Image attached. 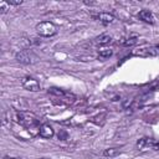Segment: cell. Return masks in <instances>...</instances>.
<instances>
[{"mask_svg": "<svg viewBox=\"0 0 159 159\" xmlns=\"http://www.w3.org/2000/svg\"><path fill=\"white\" fill-rule=\"evenodd\" d=\"M96 41H97L98 43H101V45H107V43H109V42L112 41V37H111L109 35H107V34H103V35H99V36L96 39Z\"/></svg>", "mask_w": 159, "mask_h": 159, "instance_id": "8fae6325", "label": "cell"}, {"mask_svg": "<svg viewBox=\"0 0 159 159\" xmlns=\"http://www.w3.org/2000/svg\"><path fill=\"white\" fill-rule=\"evenodd\" d=\"M16 117H17V122L24 125L25 128L29 129V132L31 130V134H36V132H40V123H39V119L32 114V113H29V112H17L16 113Z\"/></svg>", "mask_w": 159, "mask_h": 159, "instance_id": "6da1fadb", "label": "cell"}, {"mask_svg": "<svg viewBox=\"0 0 159 159\" xmlns=\"http://www.w3.org/2000/svg\"><path fill=\"white\" fill-rule=\"evenodd\" d=\"M153 144H154V140L153 139H149V138H142L138 140L137 143V147L138 149L140 150H145V149H153Z\"/></svg>", "mask_w": 159, "mask_h": 159, "instance_id": "ba28073f", "label": "cell"}, {"mask_svg": "<svg viewBox=\"0 0 159 159\" xmlns=\"http://www.w3.org/2000/svg\"><path fill=\"white\" fill-rule=\"evenodd\" d=\"M16 60L22 65H31L36 61V56L30 50H21L16 53Z\"/></svg>", "mask_w": 159, "mask_h": 159, "instance_id": "277c9868", "label": "cell"}, {"mask_svg": "<svg viewBox=\"0 0 159 159\" xmlns=\"http://www.w3.org/2000/svg\"><path fill=\"white\" fill-rule=\"evenodd\" d=\"M2 159H21V158H15V157H10V155H5Z\"/></svg>", "mask_w": 159, "mask_h": 159, "instance_id": "d6986e66", "label": "cell"}, {"mask_svg": "<svg viewBox=\"0 0 159 159\" xmlns=\"http://www.w3.org/2000/svg\"><path fill=\"white\" fill-rule=\"evenodd\" d=\"M138 42V36H132V37H128L124 42H123V45L124 46H133V45H135Z\"/></svg>", "mask_w": 159, "mask_h": 159, "instance_id": "5bb4252c", "label": "cell"}, {"mask_svg": "<svg viewBox=\"0 0 159 159\" xmlns=\"http://www.w3.org/2000/svg\"><path fill=\"white\" fill-rule=\"evenodd\" d=\"M21 84L25 89L27 91H31V92H37L40 91V83L37 82V80L30 77V76H26L21 80Z\"/></svg>", "mask_w": 159, "mask_h": 159, "instance_id": "5b68a950", "label": "cell"}, {"mask_svg": "<svg viewBox=\"0 0 159 159\" xmlns=\"http://www.w3.org/2000/svg\"><path fill=\"white\" fill-rule=\"evenodd\" d=\"M48 92L52 93V94H56V96H61V97H72V98H75L73 94H71V93H68V92H65L63 89L56 88V87H51V88L48 89Z\"/></svg>", "mask_w": 159, "mask_h": 159, "instance_id": "30bf717a", "label": "cell"}, {"mask_svg": "<svg viewBox=\"0 0 159 159\" xmlns=\"http://www.w3.org/2000/svg\"><path fill=\"white\" fill-rule=\"evenodd\" d=\"M138 17H139L142 21H144V22H147V24H150V25H153V24L155 22L154 15H153V12L149 11V10H140L139 14H138Z\"/></svg>", "mask_w": 159, "mask_h": 159, "instance_id": "52a82bcc", "label": "cell"}, {"mask_svg": "<svg viewBox=\"0 0 159 159\" xmlns=\"http://www.w3.org/2000/svg\"><path fill=\"white\" fill-rule=\"evenodd\" d=\"M153 149H154V150H159V142H154V144H153Z\"/></svg>", "mask_w": 159, "mask_h": 159, "instance_id": "ac0fdd59", "label": "cell"}, {"mask_svg": "<svg viewBox=\"0 0 159 159\" xmlns=\"http://www.w3.org/2000/svg\"><path fill=\"white\" fill-rule=\"evenodd\" d=\"M36 32L42 37H51L57 34V26L50 21H42L36 25Z\"/></svg>", "mask_w": 159, "mask_h": 159, "instance_id": "7a4b0ae2", "label": "cell"}, {"mask_svg": "<svg viewBox=\"0 0 159 159\" xmlns=\"http://www.w3.org/2000/svg\"><path fill=\"white\" fill-rule=\"evenodd\" d=\"M118 154H119L118 148H108V149H104V152H103V155L107 157V158H113Z\"/></svg>", "mask_w": 159, "mask_h": 159, "instance_id": "7c38bea8", "label": "cell"}, {"mask_svg": "<svg viewBox=\"0 0 159 159\" xmlns=\"http://www.w3.org/2000/svg\"><path fill=\"white\" fill-rule=\"evenodd\" d=\"M7 4L9 5H21L22 4V0H9Z\"/></svg>", "mask_w": 159, "mask_h": 159, "instance_id": "e0dca14e", "label": "cell"}, {"mask_svg": "<svg viewBox=\"0 0 159 159\" xmlns=\"http://www.w3.org/2000/svg\"><path fill=\"white\" fill-rule=\"evenodd\" d=\"M133 56L137 57H157L159 56V45L155 46H144V47H139L132 51Z\"/></svg>", "mask_w": 159, "mask_h": 159, "instance_id": "3957f363", "label": "cell"}, {"mask_svg": "<svg viewBox=\"0 0 159 159\" xmlns=\"http://www.w3.org/2000/svg\"><path fill=\"white\" fill-rule=\"evenodd\" d=\"M57 137H58V139H61V140H66L67 138H68V134H67V132L66 130H60L58 132V134H57Z\"/></svg>", "mask_w": 159, "mask_h": 159, "instance_id": "2e32d148", "label": "cell"}, {"mask_svg": "<svg viewBox=\"0 0 159 159\" xmlns=\"http://www.w3.org/2000/svg\"><path fill=\"white\" fill-rule=\"evenodd\" d=\"M107 159H111V158H107Z\"/></svg>", "mask_w": 159, "mask_h": 159, "instance_id": "ffe728a7", "label": "cell"}, {"mask_svg": "<svg viewBox=\"0 0 159 159\" xmlns=\"http://www.w3.org/2000/svg\"><path fill=\"white\" fill-rule=\"evenodd\" d=\"M97 19L102 24H104V25H108V24H111V22L114 21V16L112 14H109V12H99L97 15Z\"/></svg>", "mask_w": 159, "mask_h": 159, "instance_id": "9c48e42d", "label": "cell"}, {"mask_svg": "<svg viewBox=\"0 0 159 159\" xmlns=\"http://www.w3.org/2000/svg\"><path fill=\"white\" fill-rule=\"evenodd\" d=\"M39 134H40V137H42V138H45V139H50V138L53 137L55 130H53V128H52L50 124H41Z\"/></svg>", "mask_w": 159, "mask_h": 159, "instance_id": "8992f818", "label": "cell"}, {"mask_svg": "<svg viewBox=\"0 0 159 159\" xmlns=\"http://www.w3.org/2000/svg\"><path fill=\"white\" fill-rule=\"evenodd\" d=\"M9 6H10V5L7 4V1H4V0L0 1V12H1V14H5V12L9 10Z\"/></svg>", "mask_w": 159, "mask_h": 159, "instance_id": "9a60e30c", "label": "cell"}, {"mask_svg": "<svg viewBox=\"0 0 159 159\" xmlns=\"http://www.w3.org/2000/svg\"><path fill=\"white\" fill-rule=\"evenodd\" d=\"M112 53H113V51H112L111 48H102V50L98 52V56H99L101 58H108V57L112 56Z\"/></svg>", "mask_w": 159, "mask_h": 159, "instance_id": "4fadbf2b", "label": "cell"}]
</instances>
